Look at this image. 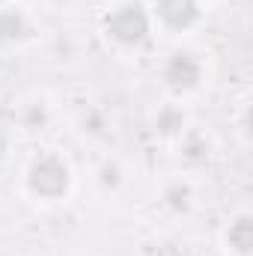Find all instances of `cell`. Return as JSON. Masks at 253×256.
<instances>
[{
    "instance_id": "cell-1",
    "label": "cell",
    "mask_w": 253,
    "mask_h": 256,
    "mask_svg": "<svg viewBox=\"0 0 253 256\" xmlns=\"http://www.w3.org/2000/svg\"><path fill=\"white\" fill-rule=\"evenodd\" d=\"M152 15L137 0H120L102 15V33L120 51H137L152 36Z\"/></svg>"
},
{
    "instance_id": "cell-13",
    "label": "cell",
    "mask_w": 253,
    "mask_h": 256,
    "mask_svg": "<svg viewBox=\"0 0 253 256\" xmlns=\"http://www.w3.org/2000/svg\"><path fill=\"white\" fill-rule=\"evenodd\" d=\"M57 3H68V0H57Z\"/></svg>"
},
{
    "instance_id": "cell-6",
    "label": "cell",
    "mask_w": 253,
    "mask_h": 256,
    "mask_svg": "<svg viewBox=\"0 0 253 256\" xmlns=\"http://www.w3.org/2000/svg\"><path fill=\"white\" fill-rule=\"evenodd\" d=\"M224 244L232 256H253V218L248 212H238L226 220Z\"/></svg>"
},
{
    "instance_id": "cell-11",
    "label": "cell",
    "mask_w": 253,
    "mask_h": 256,
    "mask_svg": "<svg viewBox=\"0 0 253 256\" xmlns=\"http://www.w3.org/2000/svg\"><path fill=\"white\" fill-rule=\"evenodd\" d=\"M96 182H98L104 191H116V188L126 182V173H122V167H120L116 161H104V164L96 170Z\"/></svg>"
},
{
    "instance_id": "cell-10",
    "label": "cell",
    "mask_w": 253,
    "mask_h": 256,
    "mask_svg": "<svg viewBox=\"0 0 253 256\" xmlns=\"http://www.w3.org/2000/svg\"><path fill=\"white\" fill-rule=\"evenodd\" d=\"M18 122L27 128V131H39V128H45L48 122H51V108H48V102L33 98V102L21 104V110H18Z\"/></svg>"
},
{
    "instance_id": "cell-4",
    "label": "cell",
    "mask_w": 253,
    "mask_h": 256,
    "mask_svg": "<svg viewBox=\"0 0 253 256\" xmlns=\"http://www.w3.org/2000/svg\"><path fill=\"white\" fill-rule=\"evenodd\" d=\"M152 24H158L167 33H188L202 18L200 0H152Z\"/></svg>"
},
{
    "instance_id": "cell-12",
    "label": "cell",
    "mask_w": 253,
    "mask_h": 256,
    "mask_svg": "<svg viewBox=\"0 0 253 256\" xmlns=\"http://www.w3.org/2000/svg\"><path fill=\"white\" fill-rule=\"evenodd\" d=\"M6 3H9V0H0V6H6Z\"/></svg>"
},
{
    "instance_id": "cell-8",
    "label": "cell",
    "mask_w": 253,
    "mask_h": 256,
    "mask_svg": "<svg viewBox=\"0 0 253 256\" xmlns=\"http://www.w3.org/2000/svg\"><path fill=\"white\" fill-rule=\"evenodd\" d=\"M152 126H155V134H158V137H164V140H179V137L188 131V114H185L182 104H164V108H158Z\"/></svg>"
},
{
    "instance_id": "cell-2",
    "label": "cell",
    "mask_w": 253,
    "mask_h": 256,
    "mask_svg": "<svg viewBox=\"0 0 253 256\" xmlns=\"http://www.w3.org/2000/svg\"><path fill=\"white\" fill-rule=\"evenodd\" d=\"M24 188L42 202H60L72 191V167L60 152H39L24 170Z\"/></svg>"
},
{
    "instance_id": "cell-3",
    "label": "cell",
    "mask_w": 253,
    "mask_h": 256,
    "mask_svg": "<svg viewBox=\"0 0 253 256\" xmlns=\"http://www.w3.org/2000/svg\"><path fill=\"white\" fill-rule=\"evenodd\" d=\"M202 80H206V63L200 60V54H194L188 48L170 51L167 60L161 63V84L173 96L196 92L202 86Z\"/></svg>"
},
{
    "instance_id": "cell-7",
    "label": "cell",
    "mask_w": 253,
    "mask_h": 256,
    "mask_svg": "<svg viewBox=\"0 0 253 256\" xmlns=\"http://www.w3.org/2000/svg\"><path fill=\"white\" fill-rule=\"evenodd\" d=\"M194 185L188 179H170L164 188H161V206L170 212V214H188L194 208Z\"/></svg>"
},
{
    "instance_id": "cell-9",
    "label": "cell",
    "mask_w": 253,
    "mask_h": 256,
    "mask_svg": "<svg viewBox=\"0 0 253 256\" xmlns=\"http://www.w3.org/2000/svg\"><path fill=\"white\" fill-rule=\"evenodd\" d=\"M179 158H182L188 167H200V164H206V161L212 158V143H208V137L188 128V131L179 137Z\"/></svg>"
},
{
    "instance_id": "cell-5",
    "label": "cell",
    "mask_w": 253,
    "mask_h": 256,
    "mask_svg": "<svg viewBox=\"0 0 253 256\" xmlns=\"http://www.w3.org/2000/svg\"><path fill=\"white\" fill-rule=\"evenodd\" d=\"M36 36V24L21 6H0V45L3 48H18Z\"/></svg>"
}]
</instances>
